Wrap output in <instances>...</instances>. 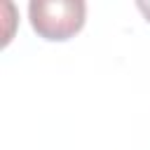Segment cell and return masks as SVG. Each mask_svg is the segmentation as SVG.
Masks as SVG:
<instances>
[{"label":"cell","instance_id":"1","mask_svg":"<svg viewBox=\"0 0 150 150\" xmlns=\"http://www.w3.org/2000/svg\"><path fill=\"white\" fill-rule=\"evenodd\" d=\"M87 5L82 0H33L28 19L33 30L52 42H61L82 30Z\"/></svg>","mask_w":150,"mask_h":150},{"label":"cell","instance_id":"2","mask_svg":"<svg viewBox=\"0 0 150 150\" xmlns=\"http://www.w3.org/2000/svg\"><path fill=\"white\" fill-rule=\"evenodd\" d=\"M136 7H138V9L143 12V16L150 21V2H136Z\"/></svg>","mask_w":150,"mask_h":150}]
</instances>
